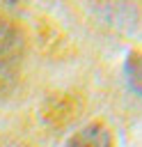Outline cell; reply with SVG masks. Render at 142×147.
I'll use <instances>...</instances> for the list:
<instances>
[{
  "label": "cell",
  "instance_id": "1",
  "mask_svg": "<svg viewBox=\"0 0 142 147\" xmlns=\"http://www.w3.org/2000/svg\"><path fill=\"white\" fill-rule=\"evenodd\" d=\"M21 55H23V34L14 25L0 21V85L2 80L14 76Z\"/></svg>",
  "mask_w": 142,
  "mask_h": 147
},
{
  "label": "cell",
  "instance_id": "2",
  "mask_svg": "<svg viewBox=\"0 0 142 147\" xmlns=\"http://www.w3.org/2000/svg\"><path fill=\"white\" fill-rule=\"evenodd\" d=\"M66 147H112V133L105 124L89 122L66 140Z\"/></svg>",
  "mask_w": 142,
  "mask_h": 147
},
{
  "label": "cell",
  "instance_id": "3",
  "mask_svg": "<svg viewBox=\"0 0 142 147\" xmlns=\"http://www.w3.org/2000/svg\"><path fill=\"white\" fill-rule=\"evenodd\" d=\"M128 78H131L133 90L142 92V60H137V55L128 60Z\"/></svg>",
  "mask_w": 142,
  "mask_h": 147
}]
</instances>
